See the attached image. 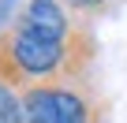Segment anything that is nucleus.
<instances>
[{
	"label": "nucleus",
	"instance_id": "f257e3e1",
	"mask_svg": "<svg viewBox=\"0 0 127 123\" xmlns=\"http://www.w3.org/2000/svg\"><path fill=\"white\" fill-rule=\"evenodd\" d=\"M94 64V34L75 30L67 41H49L26 23H11L0 34V78L19 93L45 82H75L86 78Z\"/></svg>",
	"mask_w": 127,
	"mask_h": 123
},
{
	"label": "nucleus",
	"instance_id": "f03ea898",
	"mask_svg": "<svg viewBox=\"0 0 127 123\" xmlns=\"http://www.w3.org/2000/svg\"><path fill=\"white\" fill-rule=\"evenodd\" d=\"M26 123H101L94 101L71 82H45L23 90Z\"/></svg>",
	"mask_w": 127,
	"mask_h": 123
},
{
	"label": "nucleus",
	"instance_id": "7ed1b4c3",
	"mask_svg": "<svg viewBox=\"0 0 127 123\" xmlns=\"http://www.w3.org/2000/svg\"><path fill=\"white\" fill-rule=\"evenodd\" d=\"M19 23H26L34 34L49 37V41H67L75 37V26L64 11V0H26V11L19 15Z\"/></svg>",
	"mask_w": 127,
	"mask_h": 123
},
{
	"label": "nucleus",
	"instance_id": "20e7f679",
	"mask_svg": "<svg viewBox=\"0 0 127 123\" xmlns=\"http://www.w3.org/2000/svg\"><path fill=\"white\" fill-rule=\"evenodd\" d=\"M0 119H8V123H26L23 116V93L15 86H8L4 78H0Z\"/></svg>",
	"mask_w": 127,
	"mask_h": 123
},
{
	"label": "nucleus",
	"instance_id": "39448f33",
	"mask_svg": "<svg viewBox=\"0 0 127 123\" xmlns=\"http://www.w3.org/2000/svg\"><path fill=\"white\" fill-rule=\"evenodd\" d=\"M64 8H71V11H101L105 8V0H64Z\"/></svg>",
	"mask_w": 127,
	"mask_h": 123
},
{
	"label": "nucleus",
	"instance_id": "423d86ee",
	"mask_svg": "<svg viewBox=\"0 0 127 123\" xmlns=\"http://www.w3.org/2000/svg\"><path fill=\"white\" fill-rule=\"evenodd\" d=\"M0 123H8V119H0Z\"/></svg>",
	"mask_w": 127,
	"mask_h": 123
}]
</instances>
